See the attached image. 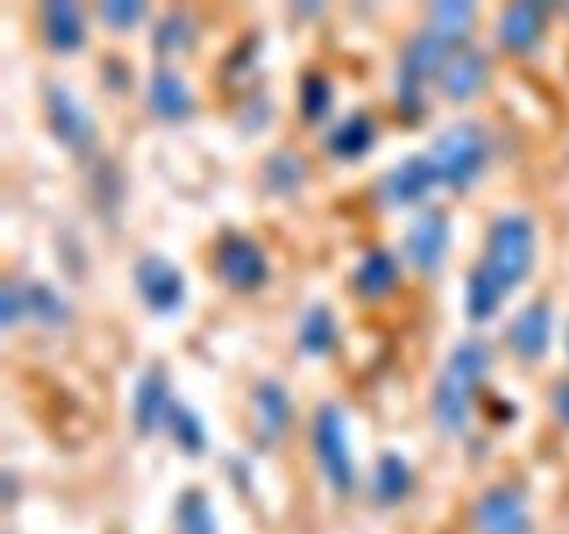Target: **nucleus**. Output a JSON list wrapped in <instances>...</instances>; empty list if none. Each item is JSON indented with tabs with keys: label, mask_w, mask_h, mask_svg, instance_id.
I'll use <instances>...</instances> for the list:
<instances>
[{
	"label": "nucleus",
	"mask_w": 569,
	"mask_h": 534,
	"mask_svg": "<svg viewBox=\"0 0 569 534\" xmlns=\"http://www.w3.org/2000/svg\"><path fill=\"white\" fill-rule=\"evenodd\" d=\"M487 81V56L472 44H461L442 67V89L453 100H467Z\"/></svg>",
	"instance_id": "11"
},
{
	"label": "nucleus",
	"mask_w": 569,
	"mask_h": 534,
	"mask_svg": "<svg viewBox=\"0 0 569 534\" xmlns=\"http://www.w3.org/2000/svg\"><path fill=\"white\" fill-rule=\"evenodd\" d=\"M48 111H50V126L59 134L61 142L70 148H87L94 137V122L89 111L83 109L76 100L70 89L50 83L48 87Z\"/></svg>",
	"instance_id": "9"
},
{
	"label": "nucleus",
	"mask_w": 569,
	"mask_h": 534,
	"mask_svg": "<svg viewBox=\"0 0 569 534\" xmlns=\"http://www.w3.org/2000/svg\"><path fill=\"white\" fill-rule=\"evenodd\" d=\"M509 339L515 350L526 359H539L548 348L550 339V309L548 304L537 300V304L526 306L520 315L515 317L509 328Z\"/></svg>",
	"instance_id": "13"
},
{
	"label": "nucleus",
	"mask_w": 569,
	"mask_h": 534,
	"mask_svg": "<svg viewBox=\"0 0 569 534\" xmlns=\"http://www.w3.org/2000/svg\"><path fill=\"white\" fill-rule=\"evenodd\" d=\"M476 523L481 534H528L526 506L509 487H492L478 498Z\"/></svg>",
	"instance_id": "6"
},
{
	"label": "nucleus",
	"mask_w": 569,
	"mask_h": 534,
	"mask_svg": "<svg viewBox=\"0 0 569 534\" xmlns=\"http://www.w3.org/2000/svg\"><path fill=\"white\" fill-rule=\"evenodd\" d=\"M545 26V9L531 0L509 6L500 17V42L511 50H528Z\"/></svg>",
	"instance_id": "14"
},
{
	"label": "nucleus",
	"mask_w": 569,
	"mask_h": 534,
	"mask_svg": "<svg viewBox=\"0 0 569 534\" xmlns=\"http://www.w3.org/2000/svg\"><path fill=\"white\" fill-rule=\"evenodd\" d=\"M170 426L172 434H176L178 443L187 451H200L203 448V428H200V421L187 409V406H172L170 409Z\"/></svg>",
	"instance_id": "27"
},
{
	"label": "nucleus",
	"mask_w": 569,
	"mask_h": 534,
	"mask_svg": "<svg viewBox=\"0 0 569 534\" xmlns=\"http://www.w3.org/2000/svg\"><path fill=\"white\" fill-rule=\"evenodd\" d=\"M533 259V226L526 215H503L495 220L489 234L487 270L503 287L517 284L531 270Z\"/></svg>",
	"instance_id": "3"
},
{
	"label": "nucleus",
	"mask_w": 569,
	"mask_h": 534,
	"mask_svg": "<svg viewBox=\"0 0 569 534\" xmlns=\"http://www.w3.org/2000/svg\"><path fill=\"white\" fill-rule=\"evenodd\" d=\"M217 259H220L222 276H226L233 287L250 289L256 287V284L264 281L267 276L264 256H261V250L256 248L248 237L231 234V237L222 239L220 256H217Z\"/></svg>",
	"instance_id": "10"
},
{
	"label": "nucleus",
	"mask_w": 569,
	"mask_h": 534,
	"mask_svg": "<svg viewBox=\"0 0 569 534\" xmlns=\"http://www.w3.org/2000/svg\"><path fill=\"white\" fill-rule=\"evenodd\" d=\"M333 343V317L326 306H311L300 323V345L306 350H326Z\"/></svg>",
	"instance_id": "25"
},
{
	"label": "nucleus",
	"mask_w": 569,
	"mask_h": 534,
	"mask_svg": "<svg viewBox=\"0 0 569 534\" xmlns=\"http://www.w3.org/2000/svg\"><path fill=\"white\" fill-rule=\"evenodd\" d=\"M395 276H398V265H395L392 254L376 248L361 259L359 270H356V284L365 295H381L392 287Z\"/></svg>",
	"instance_id": "21"
},
{
	"label": "nucleus",
	"mask_w": 569,
	"mask_h": 534,
	"mask_svg": "<svg viewBox=\"0 0 569 534\" xmlns=\"http://www.w3.org/2000/svg\"><path fill=\"white\" fill-rule=\"evenodd\" d=\"M409 465L398 454H383L376 467V476H372V493H376V498L383 501V504L400 501L406 495V490H409Z\"/></svg>",
	"instance_id": "20"
},
{
	"label": "nucleus",
	"mask_w": 569,
	"mask_h": 534,
	"mask_svg": "<svg viewBox=\"0 0 569 534\" xmlns=\"http://www.w3.org/2000/svg\"><path fill=\"white\" fill-rule=\"evenodd\" d=\"M448 245V217L442 209H422L406 234V254L417 270H433Z\"/></svg>",
	"instance_id": "7"
},
{
	"label": "nucleus",
	"mask_w": 569,
	"mask_h": 534,
	"mask_svg": "<svg viewBox=\"0 0 569 534\" xmlns=\"http://www.w3.org/2000/svg\"><path fill=\"white\" fill-rule=\"evenodd\" d=\"M270 184L278 189H292L300 178V161L292 154H278L272 156L270 167H267Z\"/></svg>",
	"instance_id": "31"
},
{
	"label": "nucleus",
	"mask_w": 569,
	"mask_h": 534,
	"mask_svg": "<svg viewBox=\"0 0 569 534\" xmlns=\"http://www.w3.org/2000/svg\"><path fill=\"white\" fill-rule=\"evenodd\" d=\"M472 20H476V6L465 0H442L431 9V28L448 42L465 37L472 28Z\"/></svg>",
	"instance_id": "22"
},
{
	"label": "nucleus",
	"mask_w": 569,
	"mask_h": 534,
	"mask_svg": "<svg viewBox=\"0 0 569 534\" xmlns=\"http://www.w3.org/2000/svg\"><path fill=\"white\" fill-rule=\"evenodd\" d=\"M315 448L331 487L348 493L353 487V459H350L348 437H345L342 409L337 404H322L317 409Z\"/></svg>",
	"instance_id": "4"
},
{
	"label": "nucleus",
	"mask_w": 569,
	"mask_h": 534,
	"mask_svg": "<svg viewBox=\"0 0 569 534\" xmlns=\"http://www.w3.org/2000/svg\"><path fill=\"white\" fill-rule=\"evenodd\" d=\"M372 142V122L367 115H350L348 120L339 122L328 137V148L342 159H356L365 154Z\"/></svg>",
	"instance_id": "19"
},
{
	"label": "nucleus",
	"mask_w": 569,
	"mask_h": 534,
	"mask_svg": "<svg viewBox=\"0 0 569 534\" xmlns=\"http://www.w3.org/2000/svg\"><path fill=\"white\" fill-rule=\"evenodd\" d=\"M26 309L48 323L64 317V304L59 300V295L50 287H42V284H31V287L26 289Z\"/></svg>",
	"instance_id": "28"
},
{
	"label": "nucleus",
	"mask_w": 569,
	"mask_h": 534,
	"mask_svg": "<svg viewBox=\"0 0 569 534\" xmlns=\"http://www.w3.org/2000/svg\"><path fill=\"white\" fill-rule=\"evenodd\" d=\"M489 365V348L481 339H465L453 348L437 389H433V417L445 432L465 428L470 415L472 395L481 384L483 370Z\"/></svg>",
	"instance_id": "1"
},
{
	"label": "nucleus",
	"mask_w": 569,
	"mask_h": 534,
	"mask_svg": "<svg viewBox=\"0 0 569 534\" xmlns=\"http://www.w3.org/2000/svg\"><path fill=\"white\" fill-rule=\"evenodd\" d=\"M556 409H559L561 421L569 423V382H565L556 389Z\"/></svg>",
	"instance_id": "33"
},
{
	"label": "nucleus",
	"mask_w": 569,
	"mask_h": 534,
	"mask_svg": "<svg viewBox=\"0 0 569 534\" xmlns=\"http://www.w3.org/2000/svg\"><path fill=\"white\" fill-rule=\"evenodd\" d=\"M137 284L156 312H170L183 298V276L172 261L148 254L137 261Z\"/></svg>",
	"instance_id": "8"
},
{
	"label": "nucleus",
	"mask_w": 569,
	"mask_h": 534,
	"mask_svg": "<svg viewBox=\"0 0 569 534\" xmlns=\"http://www.w3.org/2000/svg\"><path fill=\"white\" fill-rule=\"evenodd\" d=\"M22 312H26V289L6 281L0 289V317H3V323H11Z\"/></svg>",
	"instance_id": "32"
},
{
	"label": "nucleus",
	"mask_w": 569,
	"mask_h": 534,
	"mask_svg": "<svg viewBox=\"0 0 569 534\" xmlns=\"http://www.w3.org/2000/svg\"><path fill=\"white\" fill-rule=\"evenodd\" d=\"M148 103L156 115L181 117L189 111L192 98H189V89L181 76H176V72L167 70V67H159V70H153V76H150Z\"/></svg>",
	"instance_id": "16"
},
{
	"label": "nucleus",
	"mask_w": 569,
	"mask_h": 534,
	"mask_svg": "<svg viewBox=\"0 0 569 534\" xmlns=\"http://www.w3.org/2000/svg\"><path fill=\"white\" fill-rule=\"evenodd\" d=\"M331 106V83L320 72H306L303 87H300V109L306 120H320Z\"/></svg>",
	"instance_id": "26"
},
{
	"label": "nucleus",
	"mask_w": 569,
	"mask_h": 534,
	"mask_svg": "<svg viewBox=\"0 0 569 534\" xmlns=\"http://www.w3.org/2000/svg\"><path fill=\"white\" fill-rule=\"evenodd\" d=\"M178 532L181 534H214V515L209 510V501L198 490H187L176 506Z\"/></svg>",
	"instance_id": "23"
},
{
	"label": "nucleus",
	"mask_w": 569,
	"mask_h": 534,
	"mask_svg": "<svg viewBox=\"0 0 569 534\" xmlns=\"http://www.w3.org/2000/svg\"><path fill=\"white\" fill-rule=\"evenodd\" d=\"M433 181H437V172H433L431 159H426V156H409L392 172H387L381 192L389 204H409V200H417L420 195H426Z\"/></svg>",
	"instance_id": "12"
},
{
	"label": "nucleus",
	"mask_w": 569,
	"mask_h": 534,
	"mask_svg": "<svg viewBox=\"0 0 569 534\" xmlns=\"http://www.w3.org/2000/svg\"><path fill=\"white\" fill-rule=\"evenodd\" d=\"M450 42L445 37H439L433 28L426 31H417L415 37L406 42L403 50V65H400V103L409 111H415L417 106V83L422 78H428L431 72H437L439 67H445L448 61Z\"/></svg>",
	"instance_id": "5"
},
{
	"label": "nucleus",
	"mask_w": 569,
	"mask_h": 534,
	"mask_svg": "<svg viewBox=\"0 0 569 534\" xmlns=\"http://www.w3.org/2000/svg\"><path fill=\"white\" fill-rule=\"evenodd\" d=\"M153 39L159 48H178L189 39V20L181 14V11H172V14L161 17V22L156 26Z\"/></svg>",
	"instance_id": "29"
},
{
	"label": "nucleus",
	"mask_w": 569,
	"mask_h": 534,
	"mask_svg": "<svg viewBox=\"0 0 569 534\" xmlns=\"http://www.w3.org/2000/svg\"><path fill=\"white\" fill-rule=\"evenodd\" d=\"M500 293H503V284H500L483 265L476 267L470 276V298H467L470 315L476 317V320H483V317L492 315V312L498 309Z\"/></svg>",
	"instance_id": "24"
},
{
	"label": "nucleus",
	"mask_w": 569,
	"mask_h": 534,
	"mask_svg": "<svg viewBox=\"0 0 569 534\" xmlns=\"http://www.w3.org/2000/svg\"><path fill=\"white\" fill-rule=\"evenodd\" d=\"M428 159H431L439 181L450 184V187H465L476 178L483 159H487L483 128L472 120L453 122V126L439 134Z\"/></svg>",
	"instance_id": "2"
},
{
	"label": "nucleus",
	"mask_w": 569,
	"mask_h": 534,
	"mask_svg": "<svg viewBox=\"0 0 569 534\" xmlns=\"http://www.w3.org/2000/svg\"><path fill=\"white\" fill-rule=\"evenodd\" d=\"M44 33H48L50 48L76 50L83 39V26L76 6L67 0L44 3Z\"/></svg>",
	"instance_id": "17"
},
{
	"label": "nucleus",
	"mask_w": 569,
	"mask_h": 534,
	"mask_svg": "<svg viewBox=\"0 0 569 534\" xmlns=\"http://www.w3.org/2000/svg\"><path fill=\"white\" fill-rule=\"evenodd\" d=\"M256 415L267 437H278L289 421V398L278 382H261L256 387Z\"/></svg>",
	"instance_id": "18"
},
{
	"label": "nucleus",
	"mask_w": 569,
	"mask_h": 534,
	"mask_svg": "<svg viewBox=\"0 0 569 534\" xmlns=\"http://www.w3.org/2000/svg\"><path fill=\"white\" fill-rule=\"evenodd\" d=\"M167 409V382L159 367H150L139 378L137 398H133V426L139 434H150L161 423Z\"/></svg>",
	"instance_id": "15"
},
{
	"label": "nucleus",
	"mask_w": 569,
	"mask_h": 534,
	"mask_svg": "<svg viewBox=\"0 0 569 534\" xmlns=\"http://www.w3.org/2000/svg\"><path fill=\"white\" fill-rule=\"evenodd\" d=\"M98 11L109 26L126 28L142 17L144 3H139V0H106V3L98 6Z\"/></svg>",
	"instance_id": "30"
}]
</instances>
